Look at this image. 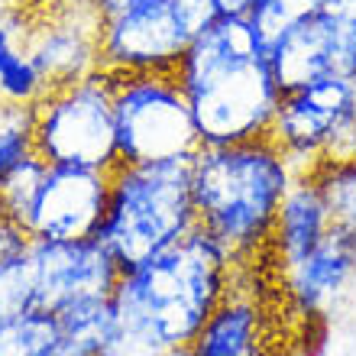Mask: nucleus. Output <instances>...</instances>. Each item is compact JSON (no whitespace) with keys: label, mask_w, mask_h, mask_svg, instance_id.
Instances as JSON below:
<instances>
[{"label":"nucleus","mask_w":356,"mask_h":356,"mask_svg":"<svg viewBox=\"0 0 356 356\" xmlns=\"http://www.w3.org/2000/svg\"><path fill=\"white\" fill-rule=\"evenodd\" d=\"M234 282V256L207 230H188L120 272L111 295L117 327L101 356H162L191 347Z\"/></svg>","instance_id":"f257e3e1"},{"label":"nucleus","mask_w":356,"mask_h":356,"mask_svg":"<svg viewBox=\"0 0 356 356\" xmlns=\"http://www.w3.org/2000/svg\"><path fill=\"white\" fill-rule=\"evenodd\" d=\"M195 113L201 146L269 136L282 88L250 17L220 13L185 49L175 68Z\"/></svg>","instance_id":"f03ea898"},{"label":"nucleus","mask_w":356,"mask_h":356,"mask_svg":"<svg viewBox=\"0 0 356 356\" xmlns=\"http://www.w3.org/2000/svg\"><path fill=\"white\" fill-rule=\"evenodd\" d=\"M188 165L197 227L214 236L236 266L266 253L282 197L298 175L275 140L201 146Z\"/></svg>","instance_id":"7ed1b4c3"},{"label":"nucleus","mask_w":356,"mask_h":356,"mask_svg":"<svg viewBox=\"0 0 356 356\" xmlns=\"http://www.w3.org/2000/svg\"><path fill=\"white\" fill-rule=\"evenodd\" d=\"M195 227L188 162H117L111 169L97 240L117 256L120 269L172 246Z\"/></svg>","instance_id":"20e7f679"},{"label":"nucleus","mask_w":356,"mask_h":356,"mask_svg":"<svg viewBox=\"0 0 356 356\" xmlns=\"http://www.w3.org/2000/svg\"><path fill=\"white\" fill-rule=\"evenodd\" d=\"M120 162H191L201 149L195 113L175 72L113 75Z\"/></svg>","instance_id":"39448f33"},{"label":"nucleus","mask_w":356,"mask_h":356,"mask_svg":"<svg viewBox=\"0 0 356 356\" xmlns=\"http://www.w3.org/2000/svg\"><path fill=\"white\" fill-rule=\"evenodd\" d=\"M36 156L49 165L111 172L120 162L113 123V75L104 68L49 88L36 101Z\"/></svg>","instance_id":"423d86ee"},{"label":"nucleus","mask_w":356,"mask_h":356,"mask_svg":"<svg viewBox=\"0 0 356 356\" xmlns=\"http://www.w3.org/2000/svg\"><path fill=\"white\" fill-rule=\"evenodd\" d=\"M91 10L107 75L175 72L197 36L175 0H91Z\"/></svg>","instance_id":"0eeeda50"},{"label":"nucleus","mask_w":356,"mask_h":356,"mask_svg":"<svg viewBox=\"0 0 356 356\" xmlns=\"http://www.w3.org/2000/svg\"><path fill=\"white\" fill-rule=\"evenodd\" d=\"M356 133V75L321 78L314 85L282 91L269 136L298 172L347 149Z\"/></svg>","instance_id":"6e6552de"},{"label":"nucleus","mask_w":356,"mask_h":356,"mask_svg":"<svg viewBox=\"0 0 356 356\" xmlns=\"http://www.w3.org/2000/svg\"><path fill=\"white\" fill-rule=\"evenodd\" d=\"M36 308L62 311L91 298H111L120 263L97 236L81 240H29L26 250Z\"/></svg>","instance_id":"1a4fd4ad"},{"label":"nucleus","mask_w":356,"mask_h":356,"mask_svg":"<svg viewBox=\"0 0 356 356\" xmlns=\"http://www.w3.org/2000/svg\"><path fill=\"white\" fill-rule=\"evenodd\" d=\"M111 195V172L85 165H49L26 234L33 240L97 236Z\"/></svg>","instance_id":"9d476101"},{"label":"nucleus","mask_w":356,"mask_h":356,"mask_svg":"<svg viewBox=\"0 0 356 356\" xmlns=\"http://www.w3.org/2000/svg\"><path fill=\"white\" fill-rule=\"evenodd\" d=\"M356 282V246L330 230L295 263L282 266V289L289 308L305 321L327 318Z\"/></svg>","instance_id":"9b49d317"},{"label":"nucleus","mask_w":356,"mask_h":356,"mask_svg":"<svg viewBox=\"0 0 356 356\" xmlns=\"http://www.w3.org/2000/svg\"><path fill=\"white\" fill-rule=\"evenodd\" d=\"M26 49L49 88L68 85L101 68L97 58V19L94 10L78 13H36Z\"/></svg>","instance_id":"f8f14e48"},{"label":"nucleus","mask_w":356,"mask_h":356,"mask_svg":"<svg viewBox=\"0 0 356 356\" xmlns=\"http://www.w3.org/2000/svg\"><path fill=\"white\" fill-rule=\"evenodd\" d=\"M327 234H330V214L327 204H324V195H321L318 181L311 178V172H298L291 188L285 191V197H282L266 250L282 269V266L295 263L298 256H305Z\"/></svg>","instance_id":"ddd939ff"},{"label":"nucleus","mask_w":356,"mask_h":356,"mask_svg":"<svg viewBox=\"0 0 356 356\" xmlns=\"http://www.w3.org/2000/svg\"><path fill=\"white\" fill-rule=\"evenodd\" d=\"M263 340H269V311L256 291L234 282V289L197 330L191 350L197 356H243Z\"/></svg>","instance_id":"4468645a"},{"label":"nucleus","mask_w":356,"mask_h":356,"mask_svg":"<svg viewBox=\"0 0 356 356\" xmlns=\"http://www.w3.org/2000/svg\"><path fill=\"white\" fill-rule=\"evenodd\" d=\"M308 172L324 195L330 230H337L343 240L356 246V156L353 152H334Z\"/></svg>","instance_id":"2eb2a0df"},{"label":"nucleus","mask_w":356,"mask_h":356,"mask_svg":"<svg viewBox=\"0 0 356 356\" xmlns=\"http://www.w3.org/2000/svg\"><path fill=\"white\" fill-rule=\"evenodd\" d=\"M62 330V353L65 356H101L107 340L113 337V305L111 298L78 301L56 311Z\"/></svg>","instance_id":"dca6fc26"},{"label":"nucleus","mask_w":356,"mask_h":356,"mask_svg":"<svg viewBox=\"0 0 356 356\" xmlns=\"http://www.w3.org/2000/svg\"><path fill=\"white\" fill-rule=\"evenodd\" d=\"M0 356H65L58 318L46 308H29L0 324Z\"/></svg>","instance_id":"f3484780"},{"label":"nucleus","mask_w":356,"mask_h":356,"mask_svg":"<svg viewBox=\"0 0 356 356\" xmlns=\"http://www.w3.org/2000/svg\"><path fill=\"white\" fill-rule=\"evenodd\" d=\"M46 172H49V162L42 156H36V152H29L26 159H19L13 169H7L0 175V211H3V217L17 220L23 230H26L29 214L36 207Z\"/></svg>","instance_id":"a211bd4d"},{"label":"nucleus","mask_w":356,"mask_h":356,"mask_svg":"<svg viewBox=\"0 0 356 356\" xmlns=\"http://www.w3.org/2000/svg\"><path fill=\"white\" fill-rule=\"evenodd\" d=\"M36 152V104L0 101V175Z\"/></svg>","instance_id":"6ab92c4d"},{"label":"nucleus","mask_w":356,"mask_h":356,"mask_svg":"<svg viewBox=\"0 0 356 356\" xmlns=\"http://www.w3.org/2000/svg\"><path fill=\"white\" fill-rule=\"evenodd\" d=\"M318 10L321 0H253L246 17L256 26V33L263 36V42H272L282 29H289L291 23H298Z\"/></svg>","instance_id":"aec40b11"},{"label":"nucleus","mask_w":356,"mask_h":356,"mask_svg":"<svg viewBox=\"0 0 356 356\" xmlns=\"http://www.w3.org/2000/svg\"><path fill=\"white\" fill-rule=\"evenodd\" d=\"M29 308H36V291H33L26 253H23L17 259L0 263V324Z\"/></svg>","instance_id":"412c9836"},{"label":"nucleus","mask_w":356,"mask_h":356,"mask_svg":"<svg viewBox=\"0 0 356 356\" xmlns=\"http://www.w3.org/2000/svg\"><path fill=\"white\" fill-rule=\"evenodd\" d=\"M29 240H33V236H29L17 220H10V217L0 214V263L23 256L29 250Z\"/></svg>","instance_id":"4be33fe9"},{"label":"nucleus","mask_w":356,"mask_h":356,"mask_svg":"<svg viewBox=\"0 0 356 356\" xmlns=\"http://www.w3.org/2000/svg\"><path fill=\"white\" fill-rule=\"evenodd\" d=\"M39 13H78V10H91V0H33Z\"/></svg>","instance_id":"5701e85b"},{"label":"nucleus","mask_w":356,"mask_h":356,"mask_svg":"<svg viewBox=\"0 0 356 356\" xmlns=\"http://www.w3.org/2000/svg\"><path fill=\"white\" fill-rule=\"evenodd\" d=\"M321 10L337 19H356V0H321Z\"/></svg>","instance_id":"b1692460"},{"label":"nucleus","mask_w":356,"mask_h":356,"mask_svg":"<svg viewBox=\"0 0 356 356\" xmlns=\"http://www.w3.org/2000/svg\"><path fill=\"white\" fill-rule=\"evenodd\" d=\"M33 0H0V19L19 17V13H33Z\"/></svg>","instance_id":"393cba45"},{"label":"nucleus","mask_w":356,"mask_h":356,"mask_svg":"<svg viewBox=\"0 0 356 356\" xmlns=\"http://www.w3.org/2000/svg\"><path fill=\"white\" fill-rule=\"evenodd\" d=\"M217 7L220 13H236V17H246L250 7H253V0H217Z\"/></svg>","instance_id":"a878e982"},{"label":"nucleus","mask_w":356,"mask_h":356,"mask_svg":"<svg viewBox=\"0 0 356 356\" xmlns=\"http://www.w3.org/2000/svg\"><path fill=\"white\" fill-rule=\"evenodd\" d=\"M243 356H279V350H275V343H272V340H263V343H256L253 350H246Z\"/></svg>","instance_id":"bb28decb"},{"label":"nucleus","mask_w":356,"mask_h":356,"mask_svg":"<svg viewBox=\"0 0 356 356\" xmlns=\"http://www.w3.org/2000/svg\"><path fill=\"white\" fill-rule=\"evenodd\" d=\"M162 356H197V353L191 347H175V350H165Z\"/></svg>","instance_id":"cd10ccee"},{"label":"nucleus","mask_w":356,"mask_h":356,"mask_svg":"<svg viewBox=\"0 0 356 356\" xmlns=\"http://www.w3.org/2000/svg\"><path fill=\"white\" fill-rule=\"evenodd\" d=\"M343 152H353V156H356V133L350 136V143H347V149H343Z\"/></svg>","instance_id":"c85d7f7f"},{"label":"nucleus","mask_w":356,"mask_h":356,"mask_svg":"<svg viewBox=\"0 0 356 356\" xmlns=\"http://www.w3.org/2000/svg\"><path fill=\"white\" fill-rule=\"evenodd\" d=\"M0 214H3V211H0Z\"/></svg>","instance_id":"c756f323"}]
</instances>
